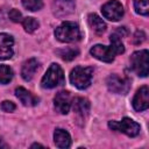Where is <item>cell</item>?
Returning a JSON list of instances; mask_svg holds the SVG:
<instances>
[{"mask_svg": "<svg viewBox=\"0 0 149 149\" xmlns=\"http://www.w3.org/2000/svg\"><path fill=\"white\" fill-rule=\"evenodd\" d=\"M55 37L64 43L77 42L81 37L79 26L72 21H65L55 29Z\"/></svg>", "mask_w": 149, "mask_h": 149, "instance_id": "1", "label": "cell"}, {"mask_svg": "<svg viewBox=\"0 0 149 149\" xmlns=\"http://www.w3.org/2000/svg\"><path fill=\"white\" fill-rule=\"evenodd\" d=\"M93 77V68L91 66H76L70 73V81L79 90L87 88L91 85Z\"/></svg>", "mask_w": 149, "mask_h": 149, "instance_id": "2", "label": "cell"}, {"mask_svg": "<svg viewBox=\"0 0 149 149\" xmlns=\"http://www.w3.org/2000/svg\"><path fill=\"white\" fill-rule=\"evenodd\" d=\"M64 83H65L64 72L62 68L56 63H52L49 66V69L47 70L45 74L41 80V85L44 88H54L57 86H62L64 85Z\"/></svg>", "mask_w": 149, "mask_h": 149, "instance_id": "3", "label": "cell"}, {"mask_svg": "<svg viewBox=\"0 0 149 149\" xmlns=\"http://www.w3.org/2000/svg\"><path fill=\"white\" fill-rule=\"evenodd\" d=\"M130 66L141 77H147L149 73V52L148 50H139L130 56Z\"/></svg>", "mask_w": 149, "mask_h": 149, "instance_id": "4", "label": "cell"}, {"mask_svg": "<svg viewBox=\"0 0 149 149\" xmlns=\"http://www.w3.org/2000/svg\"><path fill=\"white\" fill-rule=\"evenodd\" d=\"M108 127L113 130L121 132L130 137L139 135L141 130L140 125L129 118H123L121 121H108Z\"/></svg>", "mask_w": 149, "mask_h": 149, "instance_id": "5", "label": "cell"}, {"mask_svg": "<svg viewBox=\"0 0 149 149\" xmlns=\"http://www.w3.org/2000/svg\"><path fill=\"white\" fill-rule=\"evenodd\" d=\"M106 84L109 91H112L113 93H118V94H126L130 87V81L128 78L120 77L115 73L111 74L107 78Z\"/></svg>", "mask_w": 149, "mask_h": 149, "instance_id": "6", "label": "cell"}, {"mask_svg": "<svg viewBox=\"0 0 149 149\" xmlns=\"http://www.w3.org/2000/svg\"><path fill=\"white\" fill-rule=\"evenodd\" d=\"M101 13L109 21H119L123 15V7L116 0H111L101 7Z\"/></svg>", "mask_w": 149, "mask_h": 149, "instance_id": "7", "label": "cell"}, {"mask_svg": "<svg viewBox=\"0 0 149 149\" xmlns=\"http://www.w3.org/2000/svg\"><path fill=\"white\" fill-rule=\"evenodd\" d=\"M71 95L68 91H61L58 92L54 98V106L55 109L61 114H68L71 108Z\"/></svg>", "mask_w": 149, "mask_h": 149, "instance_id": "8", "label": "cell"}, {"mask_svg": "<svg viewBox=\"0 0 149 149\" xmlns=\"http://www.w3.org/2000/svg\"><path fill=\"white\" fill-rule=\"evenodd\" d=\"M133 107L137 112L146 111L149 107V87L148 86H142L140 87L133 99Z\"/></svg>", "mask_w": 149, "mask_h": 149, "instance_id": "9", "label": "cell"}, {"mask_svg": "<svg viewBox=\"0 0 149 149\" xmlns=\"http://www.w3.org/2000/svg\"><path fill=\"white\" fill-rule=\"evenodd\" d=\"M90 52L94 58H97L101 62H106V63H112L115 57V54L112 50V48L107 47V45H102V44L93 45L91 48Z\"/></svg>", "mask_w": 149, "mask_h": 149, "instance_id": "10", "label": "cell"}, {"mask_svg": "<svg viewBox=\"0 0 149 149\" xmlns=\"http://www.w3.org/2000/svg\"><path fill=\"white\" fill-rule=\"evenodd\" d=\"M52 12L57 17H64L74 12L73 0H54Z\"/></svg>", "mask_w": 149, "mask_h": 149, "instance_id": "11", "label": "cell"}, {"mask_svg": "<svg viewBox=\"0 0 149 149\" xmlns=\"http://www.w3.org/2000/svg\"><path fill=\"white\" fill-rule=\"evenodd\" d=\"M71 105H72V109L76 114V118L79 121L86 120V118L88 115V112H90V101L86 98L78 97V98L73 99Z\"/></svg>", "mask_w": 149, "mask_h": 149, "instance_id": "12", "label": "cell"}, {"mask_svg": "<svg viewBox=\"0 0 149 149\" xmlns=\"http://www.w3.org/2000/svg\"><path fill=\"white\" fill-rule=\"evenodd\" d=\"M14 40L9 34L0 33V59H9L13 56Z\"/></svg>", "mask_w": 149, "mask_h": 149, "instance_id": "13", "label": "cell"}, {"mask_svg": "<svg viewBox=\"0 0 149 149\" xmlns=\"http://www.w3.org/2000/svg\"><path fill=\"white\" fill-rule=\"evenodd\" d=\"M15 95L24 106H36L38 104V98L22 86L15 88Z\"/></svg>", "mask_w": 149, "mask_h": 149, "instance_id": "14", "label": "cell"}, {"mask_svg": "<svg viewBox=\"0 0 149 149\" xmlns=\"http://www.w3.org/2000/svg\"><path fill=\"white\" fill-rule=\"evenodd\" d=\"M40 66V63L37 62L36 58H29L28 61H26L22 65L21 69V76L26 81H29L33 79L34 74L36 73L37 69Z\"/></svg>", "mask_w": 149, "mask_h": 149, "instance_id": "15", "label": "cell"}, {"mask_svg": "<svg viewBox=\"0 0 149 149\" xmlns=\"http://www.w3.org/2000/svg\"><path fill=\"white\" fill-rule=\"evenodd\" d=\"M54 142L58 148H69L71 146V136L65 129L57 128L54 133Z\"/></svg>", "mask_w": 149, "mask_h": 149, "instance_id": "16", "label": "cell"}, {"mask_svg": "<svg viewBox=\"0 0 149 149\" xmlns=\"http://www.w3.org/2000/svg\"><path fill=\"white\" fill-rule=\"evenodd\" d=\"M88 24H90V27L92 28V30L97 34V35H101L102 33H105L106 31V23H105V21L99 16V15H97L95 13H91V14H88Z\"/></svg>", "mask_w": 149, "mask_h": 149, "instance_id": "17", "label": "cell"}, {"mask_svg": "<svg viewBox=\"0 0 149 149\" xmlns=\"http://www.w3.org/2000/svg\"><path fill=\"white\" fill-rule=\"evenodd\" d=\"M57 54L64 61H72L73 58H76L78 56L79 50L77 48H74V47H66V48L57 50Z\"/></svg>", "mask_w": 149, "mask_h": 149, "instance_id": "18", "label": "cell"}, {"mask_svg": "<svg viewBox=\"0 0 149 149\" xmlns=\"http://www.w3.org/2000/svg\"><path fill=\"white\" fill-rule=\"evenodd\" d=\"M109 41H111V45L109 47L112 48V50L114 51L115 55H119V54L125 52V47H123V43L121 41V37L116 33H114V34L111 35Z\"/></svg>", "mask_w": 149, "mask_h": 149, "instance_id": "19", "label": "cell"}, {"mask_svg": "<svg viewBox=\"0 0 149 149\" xmlns=\"http://www.w3.org/2000/svg\"><path fill=\"white\" fill-rule=\"evenodd\" d=\"M22 26H23V28L27 33H34L40 27V23L36 19L28 16V17H24L22 20Z\"/></svg>", "mask_w": 149, "mask_h": 149, "instance_id": "20", "label": "cell"}, {"mask_svg": "<svg viewBox=\"0 0 149 149\" xmlns=\"http://www.w3.org/2000/svg\"><path fill=\"white\" fill-rule=\"evenodd\" d=\"M149 0H134V8L140 15L149 14Z\"/></svg>", "mask_w": 149, "mask_h": 149, "instance_id": "21", "label": "cell"}, {"mask_svg": "<svg viewBox=\"0 0 149 149\" xmlns=\"http://www.w3.org/2000/svg\"><path fill=\"white\" fill-rule=\"evenodd\" d=\"M13 78V71L8 65H0V84H7Z\"/></svg>", "mask_w": 149, "mask_h": 149, "instance_id": "22", "label": "cell"}, {"mask_svg": "<svg viewBox=\"0 0 149 149\" xmlns=\"http://www.w3.org/2000/svg\"><path fill=\"white\" fill-rule=\"evenodd\" d=\"M22 5L26 9L30 12H36L43 7V1L42 0H22Z\"/></svg>", "mask_w": 149, "mask_h": 149, "instance_id": "23", "label": "cell"}, {"mask_svg": "<svg viewBox=\"0 0 149 149\" xmlns=\"http://www.w3.org/2000/svg\"><path fill=\"white\" fill-rule=\"evenodd\" d=\"M9 19H10V21H13V22H22V14H21V12L19 10V9H15V8H13L10 12H9Z\"/></svg>", "mask_w": 149, "mask_h": 149, "instance_id": "24", "label": "cell"}, {"mask_svg": "<svg viewBox=\"0 0 149 149\" xmlns=\"http://www.w3.org/2000/svg\"><path fill=\"white\" fill-rule=\"evenodd\" d=\"M0 107H1V109H2L3 112H7V113H10V112H13V111L15 109L14 102H12V101H9V100H3V101L1 102V105H0Z\"/></svg>", "mask_w": 149, "mask_h": 149, "instance_id": "25", "label": "cell"}, {"mask_svg": "<svg viewBox=\"0 0 149 149\" xmlns=\"http://www.w3.org/2000/svg\"><path fill=\"white\" fill-rule=\"evenodd\" d=\"M0 147H2V148H7V147H8V146H7V144H6V143H3V142H2V141H1V140H0Z\"/></svg>", "mask_w": 149, "mask_h": 149, "instance_id": "26", "label": "cell"}, {"mask_svg": "<svg viewBox=\"0 0 149 149\" xmlns=\"http://www.w3.org/2000/svg\"><path fill=\"white\" fill-rule=\"evenodd\" d=\"M36 147H43V146H41V144H38V143H34V144L31 146V148H36Z\"/></svg>", "mask_w": 149, "mask_h": 149, "instance_id": "27", "label": "cell"}]
</instances>
